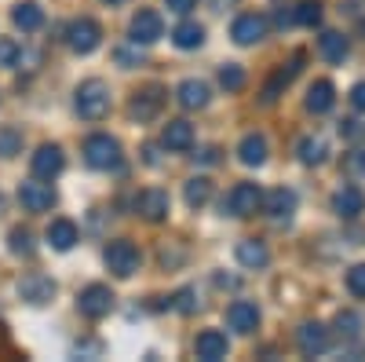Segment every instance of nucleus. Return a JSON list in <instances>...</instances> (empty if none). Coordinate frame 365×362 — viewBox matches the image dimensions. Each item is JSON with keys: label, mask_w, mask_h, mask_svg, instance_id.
<instances>
[{"label": "nucleus", "mask_w": 365, "mask_h": 362, "mask_svg": "<svg viewBox=\"0 0 365 362\" xmlns=\"http://www.w3.org/2000/svg\"><path fill=\"white\" fill-rule=\"evenodd\" d=\"M19 154H22V132L11 129V125H4V129H0V158L11 161Z\"/></svg>", "instance_id": "7c9ffc66"}, {"label": "nucleus", "mask_w": 365, "mask_h": 362, "mask_svg": "<svg viewBox=\"0 0 365 362\" xmlns=\"http://www.w3.org/2000/svg\"><path fill=\"white\" fill-rule=\"evenodd\" d=\"M103 4H125V0H103Z\"/></svg>", "instance_id": "79ce46f5"}, {"label": "nucleus", "mask_w": 365, "mask_h": 362, "mask_svg": "<svg viewBox=\"0 0 365 362\" xmlns=\"http://www.w3.org/2000/svg\"><path fill=\"white\" fill-rule=\"evenodd\" d=\"M220 84L227 88V92H241V88H245V70L234 66V63H227V66L220 70Z\"/></svg>", "instance_id": "473e14b6"}, {"label": "nucleus", "mask_w": 365, "mask_h": 362, "mask_svg": "<svg viewBox=\"0 0 365 362\" xmlns=\"http://www.w3.org/2000/svg\"><path fill=\"white\" fill-rule=\"evenodd\" d=\"M161 106H165V88H161V84H150V88H143V92L132 96L128 117L139 121V125H146V121H154V117L161 114Z\"/></svg>", "instance_id": "423d86ee"}, {"label": "nucleus", "mask_w": 365, "mask_h": 362, "mask_svg": "<svg viewBox=\"0 0 365 362\" xmlns=\"http://www.w3.org/2000/svg\"><path fill=\"white\" fill-rule=\"evenodd\" d=\"M175 308H179V311H194V293H190V289H182V293H179V304H175Z\"/></svg>", "instance_id": "a19ab883"}, {"label": "nucleus", "mask_w": 365, "mask_h": 362, "mask_svg": "<svg viewBox=\"0 0 365 362\" xmlns=\"http://www.w3.org/2000/svg\"><path fill=\"white\" fill-rule=\"evenodd\" d=\"M77 308H81L84 318H106V315L113 311V293H110V286H103V282L84 286L81 296H77Z\"/></svg>", "instance_id": "39448f33"}, {"label": "nucleus", "mask_w": 365, "mask_h": 362, "mask_svg": "<svg viewBox=\"0 0 365 362\" xmlns=\"http://www.w3.org/2000/svg\"><path fill=\"white\" fill-rule=\"evenodd\" d=\"M212 4H216V8H223V4H227V0H212Z\"/></svg>", "instance_id": "37998d69"}, {"label": "nucleus", "mask_w": 365, "mask_h": 362, "mask_svg": "<svg viewBox=\"0 0 365 362\" xmlns=\"http://www.w3.org/2000/svg\"><path fill=\"white\" fill-rule=\"evenodd\" d=\"M332 103H336V88H332V81H314L311 92H307V110L311 114H329Z\"/></svg>", "instance_id": "b1692460"}, {"label": "nucleus", "mask_w": 365, "mask_h": 362, "mask_svg": "<svg viewBox=\"0 0 365 362\" xmlns=\"http://www.w3.org/2000/svg\"><path fill=\"white\" fill-rule=\"evenodd\" d=\"M267 260H270V253H267V246L263 241H256V238H245V241H237V263H245V267H267Z\"/></svg>", "instance_id": "bb28decb"}, {"label": "nucleus", "mask_w": 365, "mask_h": 362, "mask_svg": "<svg viewBox=\"0 0 365 362\" xmlns=\"http://www.w3.org/2000/svg\"><path fill=\"white\" fill-rule=\"evenodd\" d=\"M227 326L234 329V333H241V337L256 333V326H259V308L252 304V300H234V304L227 308Z\"/></svg>", "instance_id": "f8f14e48"}, {"label": "nucleus", "mask_w": 365, "mask_h": 362, "mask_svg": "<svg viewBox=\"0 0 365 362\" xmlns=\"http://www.w3.org/2000/svg\"><path fill=\"white\" fill-rule=\"evenodd\" d=\"M351 106L365 114V81H358V84L351 88Z\"/></svg>", "instance_id": "58836bf2"}, {"label": "nucleus", "mask_w": 365, "mask_h": 362, "mask_svg": "<svg viewBox=\"0 0 365 362\" xmlns=\"http://www.w3.org/2000/svg\"><path fill=\"white\" fill-rule=\"evenodd\" d=\"M19 63V44L11 37H0V66H15Z\"/></svg>", "instance_id": "c9c22d12"}, {"label": "nucleus", "mask_w": 365, "mask_h": 362, "mask_svg": "<svg viewBox=\"0 0 365 362\" xmlns=\"http://www.w3.org/2000/svg\"><path fill=\"white\" fill-rule=\"evenodd\" d=\"M318 51H322L325 63H344V59H347V37L344 34H322Z\"/></svg>", "instance_id": "cd10ccee"}, {"label": "nucleus", "mask_w": 365, "mask_h": 362, "mask_svg": "<svg viewBox=\"0 0 365 362\" xmlns=\"http://www.w3.org/2000/svg\"><path fill=\"white\" fill-rule=\"evenodd\" d=\"M66 44H70L77 55H91V51L103 44V26H99L96 19H88V15L73 19V22L66 26Z\"/></svg>", "instance_id": "7ed1b4c3"}, {"label": "nucleus", "mask_w": 365, "mask_h": 362, "mask_svg": "<svg viewBox=\"0 0 365 362\" xmlns=\"http://www.w3.org/2000/svg\"><path fill=\"white\" fill-rule=\"evenodd\" d=\"M8 246H11V253H19V256H34V234H29L26 227H15V231L8 234Z\"/></svg>", "instance_id": "2f4dec72"}, {"label": "nucleus", "mask_w": 365, "mask_h": 362, "mask_svg": "<svg viewBox=\"0 0 365 362\" xmlns=\"http://www.w3.org/2000/svg\"><path fill=\"white\" fill-rule=\"evenodd\" d=\"M161 34H165V22H161L158 11H150V8L135 11V19H132V26H128L132 44H154V41H161Z\"/></svg>", "instance_id": "6e6552de"}, {"label": "nucleus", "mask_w": 365, "mask_h": 362, "mask_svg": "<svg viewBox=\"0 0 365 362\" xmlns=\"http://www.w3.org/2000/svg\"><path fill=\"white\" fill-rule=\"evenodd\" d=\"M347 169L351 172H365V150H354V154L347 158Z\"/></svg>", "instance_id": "ea45409f"}, {"label": "nucleus", "mask_w": 365, "mask_h": 362, "mask_svg": "<svg viewBox=\"0 0 365 362\" xmlns=\"http://www.w3.org/2000/svg\"><path fill=\"white\" fill-rule=\"evenodd\" d=\"M296 22L299 26H318L322 22V4L318 0H303V4L296 8Z\"/></svg>", "instance_id": "72a5a7b5"}, {"label": "nucleus", "mask_w": 365, "mask_h": 362, "mask_svg": "<svg viewBox=\"0 0 365 362\" xmlns=\"http://www.w3.org/2000/svg\"><path fill=\"white\" fill-rule=\"evenodd\" d=\"M19 201H22L26 213H48V208L55 205V191H51V183L29 179V183L19 187Z\"/></svg>", "instance_id": "9b49d317"}, {"label": "nucleus", "mask_w": 365, "mask_h": 362, "mask_svg": "<svg viewBox=\"0 0 365 362\" xmlns=\"http://www.w3.org/2000/svg\"><path fill=\"white\" fill-rule=\"evenodd\" d=\"M168 4V11H175V15H190L194 8H197V0H165Z\"/></svg>", "instance_id": "4c0bfd02"}, {"label": "nucleus", "mask_w": 365, "mask_h": 362, "mask_svg": "<svg viewBox=\"0 0 365 362\" xmlns=\"http://www.w3.org/2000/svg\"><path fill=\"white\" fill-rule=\"evenodd\" d=\"M347 289H351L358 300H365V263H354V267L347 271Z\"/></svg>", "instance_id": "f704fd0d"}, {"label": "nucleus", "mask_w": 365, "mask_h": 362, "mask_svg": "<svg viewBox=\"0 0 365 362\" xmlns=\"http://www.w3.org/2000/svg\"><path fill=\"white\" fill-rule=\"evenodd\" d=\"M263 208H267L274 220H289V216L296 213V191H289V187L270 191V194L263 198Z\"/></svg>", "instance_id": "412c9836"}, {"label": "nucleus", "mask_w": 365, "mask_h": 362, "mask_svg": "<svg viewBox=\"0 0 365 362\" xmlns=\"http://www.w3.org/2000/svg\"><path fill=\"white\" fill-rule=\"evenodd\" d=\"M19 296L26 300V304H34V308L51 304V296H55V282H51L48 275H41V271H29V275L19 282Z\"/></svg>", "instance_id": "1a4fd4ad"}, {"label": "nucleus", "mask_w": 365, "mask_h": 362, "mask_svg": "<svg viewBox=\"0 0 365 362\" xmlns=\"http://www.w3.org/2000/svg\"><path fill=\"white\" fill-rule=\"evenodd\" d=\"M237 158H241V165H249V169L263 165L267 161V139L259 132H249L245 139L237 143Z\"/></svg>", "instance_id": "4be33fe9"}, {"label": "nucleus", "mask_w": 365, "mask_h": 362, "mask_svg": "<svg viewBox=\"0 0 365 362\" xmlns=\"http://www.w3.org/2000/svg\"><path fill=\"white\" fill-rule=\"evenodd\" d=\"M296 344H299L303 358H318V355L329 351V329L322 322H303L299 333H296Z\"/></svg>", "instance_id": "9d476101"}, {"label": "nucleus", "mask_w": 365, "mask_h": 362, "mask_svg": "<svg viewBox=\"0 0 365 362\" xmlns=\"http://www.w3.org/2000/svg\"><path fill=\"white\" fill-rule=\"evenodd\" d=\"M63 165H66L63 146H55V143H44L34 154V176L37 179H55L58 172H63Z\"/></svg>", "instance_id": "2eb2a0df"}, {"label": "nucleus", "mask_w": 365, "mask_h": 362, "mask_svg": "<svg viewBox=\"0 0 365 362\" xmlns=\"http://www.w3.org/2000/svg\"><path fill=\"white\" fill-rule=\"evenodd\" d=\"M299 161L303 165H322L325 161V139H318V136L299 139Z\"/></svg>", "instance_id": "c756f323"}, {"label": "nucleus", "mask_w": 365, "mask_h": 362, "mask_svg": "<svg viewBox=\"0 0 365 362\" xmlns=\"http://www.w3.org/2000/svg\"><path fill=\"white\" fill-rule=\"evenodd\" d=\"M299 59H303V55H296V59H292L289 70H285V66H282V70H274V77H270V81H267V88H263V103H274V99L282 96V88H289V81L299 74Z\"/></svg>", "instance_id": "a878e982"}, {"label": "nucleus", "mask_w": 365, "mask_h": 362, "mask_svg": "<svg viewBox=\"0 0 365 362\" xmlns=\"http://www.w3.org/2000/svg\"><path fill=\"white\" fill-rule=\"evenodd\" d=\"M223 208H230V216H256L263 208V191L256 183H237Z\"/></svg>", "instance_id": "0eeeda50"}, {"label": "nucleus", "mask_w": 365, "mask_h": 362, "mask_svg": "<svg viewBox=\"0 0 365 362\" xmlns=\"http://www.w3.org/2000/svg\"><path fill=\"white\" fill-rule=\"evenodd\" d=\"M172 41H175V48H182V51H194V48H201L205 44V26L201 22H179L175 29H172Z\"/></svg>", "instance_id": "5701e85b"}, {"label": "nucleus", "mask_w": 365, "mask_h": 362, "mask_svg": "<svg viewBox=\"0 0 365 362\" xmlns=\"http://www.w3.org/2000/svg\"><path fill=\"white\" fill-rule=\"evenodd\" d=\"M161 143L168 150H190L194 146V125L190 121H168L161 129Z\"/></svg>", "instance_id": "a211bd4d"}, {"label": "nucleus", "mask_w": 365, "mask_h": 362, "mask_svg": "<svg viewBox=\"0 0 365 362\" xmlns=\"http://www.w3.org/2000/svg\"><path fill=\"white\" fill-rule=\"evenodd\" d=\"M332 208H336L344 220H354L358 213H365V194H361V187H340L336 194H332Z\"/></svg>", "instance_id": "f3484780"}, {"label": "nucleus", "mask_w": 365, "mask_h": 362, "mask_svg": "<svg viewBox=\"0 0 365 362\" xmlns=\"http://www.w3.org/2000/svg\"><path fill=\"white\" fill-rule=\"evenodd\" d=\"M135 213L143 216V220H150V223H161L165 216H168V194L165 191H143L139 198H135Z\"/></svg>", "instance_id": "dca6fc26"}, {"label": "nucleus", "mask_w": 365, "mask_h": 362, "mask_svg": "<svg viewBox=\"0 0 365 362\" xmlns=\"http://www.w3.org/2000/svg\"><path fill=\"white\" fill-rule=\"evenodd\" d=\"M358 329H361V318H358V315H340V333L358 337Z\"/></svg>", "instance_id": "e433bc0d"}, {"label": "nucleus", "mask_w": 365, "mask_h": 362, "mask_svg": "<svg viewBox=\"0 0 365 362\" xmlns=\"http://www.w3.org/2000/svg\"><path fill=\"white\" fill-rule=\"evenodd\" d=\"M11 22L22 29V34H37V29L44 26V11H41V4L26 0V4H19V8L11 11Z\"/></svg>", "instance_id": "393cba45"}, {"label": "nucleus", "mask_w": 365, "mask_h": 362, "mask_svg": "<svg viewBox=\"0 0 365 362\" xmlns=\"http://www.w3.org/2000/svg\"><path fill=\"white\" fill-rule=\"evenodd\" d=\"M175 99H179V106L182 110H205L208 106V84L205 81H182L179 84V92H175Z\"/></svg>", "instance_id": "aec40b11"}, {"label": "nucleus", "mask_w": 365, "mask_h": 362, "mask_svg": "<svg viewBox=\"0 0 365 362\" xmlns=\"http://www.w3.org/2000/svg\"><path fill=\"white\" fill-rule=\"evenodd\" d=\"M73 110L77 117L84 121H103L110 114V84L99 81V77H91L77 88V96H73Z\"/></svg>", "instance_id": "f257e3e1"}, {"label": "nucleus", "mask_w": 365, "mask_h": 362, "mask_svg": "<svg viewBox=\"0 0 365 362\" xmlns=\"http://www.w3.org/2000/svg\"><path fill=\"white\" fill-rule=\"evenodd\" d=\"M103 260H106V267L113 271L117 278H132L135 271H139V249L132 246V241H125V238L110 241L106 253H103Z\"/></svg>", "instance_id": "20e7f679"}, {"label": "nucleus", "mask_w": 365, "mask_h": 362, "mask_svg": "<svg viewBox=\"0 0 365 362\" xmlns=\"http://www.w3.org/2000/svg\"><path fill=\"white\" fill-rule=\"evenodd\" d=\"M84 161L88 169H99V172H110L120 165V143L106 132H96L84 139Z\"/></svg>", "instance_id": "f03ea898"}, {"label": "nucleus", "mask_w": 365, "mask_h": 362, "mask_svg": "<svg viewBox=\"0 0 365 362\" xmlns=\"http://www.w3.org/2000/svg\"><path fill=\"white\" fill-rule=\"evenodd\" d=\"M267 29H270V26H267L263 15H237L234 26H230V37H234L237 44L249 48V44H259V41L267 37Z\"/></svg>", "instance_id": "4468645a"}, {"label": "nucleus", "mask_w": 365, "mask_h": 362, "mask_svg": "<svg viewBox=\"0 0 365 362\" xmlns=\"http://www.w3.org/2000/svg\"><path fill=\"white\" fill-rule=\"evenodd\" d=\"M194 355H197L201 362H220V358H227V355H230L227 333H220V329H205V333H197Z\"/></svg>", "instance_id": "ddd939ff"}, {"label": "nucleus", "mask_w": 365, "mask_h": 362, "mask_svg": "<svg viewBox=\"0 0 365 362\" xmlns=\"http://www.w3.org/2000/svg\"><path fill=\"white\" fill-rule=\"evenodd\" d=\"M48 246L55 253H70L77 246V223L73 220H51L48 227Z\"/></svg>", "instance_id": "6ab92c4d"}, {"label": "nucleus", "mask_w": 365, "mask_h": 362, "mask_svg": "<svg viewBox=\"0 0 365 362\" xmlns=\"http://www.w3.org/2000/svg\"><path fill=\"white\" fill-rule=\"evenodd\" d=\"M182 198H187V205H190V208L208 205V198H212V179H205V176L187 179V191H182Z\"/></svg>", "instance_id": "c85d7f7f"}]
</instances>
